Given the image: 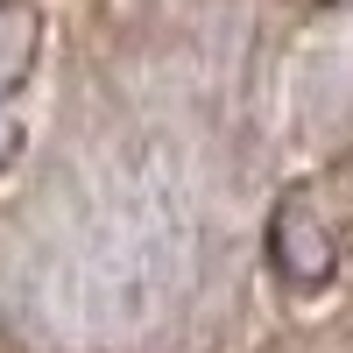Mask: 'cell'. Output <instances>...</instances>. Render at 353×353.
<instances>
[{
	"label": "cell",
	"mask_w": 353,
	"mask_h": 353,
	"mask_svg": "<svg viewBox=\"0 0 353 353\" xmlns=\"http://www.w3.org/2000/svg\"><path fill=\"white\" fill-rule=\"evenodd\" d=\"M269 248H276V269L290 290H318L332 276V233L318 226V205L304 191H290L276 205V226H269Z\"/></svg>",
	"instance_id": "obj_1"
}]
</instances>
